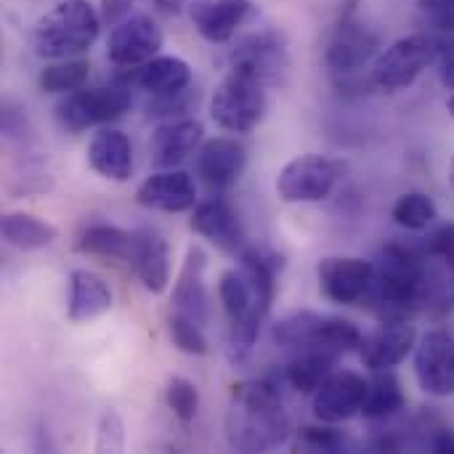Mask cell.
<instances>
[{
  "mask_svg": "<svg viewBox=\"0 0 454 454\" xmlns=\"http://www.w3.org/2000/svg\"><path fill=\"white\" fill-rule=\"evenodd\" d=\"M282 258L258 247L239 253V269L221 274L218 298L229 317V359L245 364L258 343L261 325L271 311L277 295V274Z\"/></svg>",
  "mask_w": 454,
  "mask_h": 454,
  "instance_id": "cell-1",
  "label": "cell"
},
{
  "mask_svg": "<svg viewBox=\"0 0 454 454\" xmlns=\"http://www.w3.org/2000/svg\"><path fill=\"white\" fill-rule=\"evenodd\" d=\"M290 415L274 386L245 380L231 386L226 410V442L237 452H274L290 442Z\"/></svg>",
  "mask_w": 454,
  "mask_h": 454,
  "instance_id": "cell-2",
  "label": "cell"
},
{
  "mask_svg": "<svg viewBox=\"0 0 454 454\" xmlns=\"http://www.w3.org/2000/svg\"><path fill=\"white\" fill-rule=\"evenodd\" d=\"M101 32V13L88 0H64L45 11L29 29V45L40 59H74Z\"/></svg>",
  "mask_w": 454,
  "mask_h": 454,
  "instance_id": "cell-3",
  "label": "cell"
},
{
  "mask_svg": "<svg viewBox=\"0 0 454 454\" xmlns=\"http://www.w3.org/2000/svg\"><path fill=\"white\" fill-rule=\"evenodd\" d=\"M271 338L282 348L293 351H325L333 356L359 351L364 335L351 319L322 317L314 311H295L279 319L271 330Z\"/></svg>",
  "mask_w": 454,
  "mask_h": 454,
  "instance_id": "cell-4",
  "label": "cell"
},
{
  "mask_svg": "<svg viewBox=\"0 0 454 454\" xmlns=\"http://www.w3.org/2000/svg\"><path fill=\"white\" fill-rule=\"evenodd\" d=\"M266 85L239 69H229L210 98V117L229 133H250L266 114Z\"/></svg>",
  "mask_w": 454,
  "mask_h": 454,
  "instance_id": "cell-5",
  "label": "cell"
},
{
  "mask_svg": "<svg viewBox=\"0 0 454 454\" xmlns=\"http://www.w3.org/2000/svg\"><path fill=\"white\" fill-rule=\"evenodd\" d=\"M133 104L130 98V82H112L98 88H80L72 93H64V98L56 104L59 122L72 130H88L93 125H104L109 120H117L122 112H128Z\"/></svg>",
  "mask_w": 454,
  "mask_h": 454,
  "instance_id": "cell-6",
  "label": "cell"
},
{
  "mask_svg": "<svg viewBox=\"0 0 454 454\" xmlns=\"http://www.w3.org/2000/svg\"><path fill=\"white\" fill-rule=\"evenodd\" d=\"M439 53V40L431 35H407L391 43L372 64V82L380 90L396 93L410 88Z\"/></svg>",
  "mask_w": 454,
  "mask_h": 454,
  "instance_id": "cell-7",
  "label": "cell"
},
{
  "mask_svg": "<svg viewBox=\"0 0 454 454\" xmlns=\"http://www.w3.org/2000/svg\"><path fill=\"white\" fill-rule=\"evenodd\" d=\"M338 184V165L319 154H301L290 160L279 178L277 194L295 205V202H322L333 194Z\"/></svg>",
  "mask_w": 454,
  "mask_h": 454,
  "instance_id": "cell-8",
  "label": "cell"
},
{
  "mask_svg": "<svg viewBox=\"0 0 454 454\" xmlns=\"http://www.w3.org/2000/svg\"><path fill=\"white\" fill-rule=\"evenodd\" d=\"M229 69H239L263 85H277L290 69V56L282 35L277 32H253L245 35L234 51H231V64Z\"/></svg>",
  "mask_w": 454,
  "mask_h": 454,
  "instance_id": "cell-9",
  "label": "cell"
},
{
  "mask_svg": "<svg viewBox=\"0 0 454 454\" xmlns=\"http://www.w3.org/2000/svg\"><path fill=\"white\" fill-rule=\"evenodd\" d=\"M415 378L428 396H454V338L447 330H428L418 340Z\"/></svg>",
  "mask_w": 454,
  "mask_h": 454,
  "instance_id": "cell-10",
  "label": "cell"
},
{
  "mask_svg": "<svg viewBox=\"0 0 454 454\" xmlns=\"http://www.w3.org/2000/svg\"><path fill=\"white\" fill-rule=\"evenodd\" d=\"M162 43L165 35L160 24L146 13H136L112 27L106 40V56L117 67H141L160 53Z\"/></svg>",
  "mask_w": 454,
  "mask_h": 454,
  "instance_id": "cell-11",
  "label": "cell"
},
{
  "mask_svg": "<svg viewBox=\"0 0 454 454\" xmlns=\"http://www.w3.org/2000/svg\"><path fill=\"white\" fill-rule=\"evenodd\" d=\"M367 386H370V380H364L359 372H351V370L333 372L314 394L317 420L338 426V423H346V420L362 415V407L367 399Z\"/></svg>",
  "mask_w": 454,
  "mask_h": 454,
  "instance_id": "cell-12",
  "label": "cell"
},
{
  "mask_svg": "<svg viewBox=\"0 0 454 454\" xmlns=\"http://www.w3.org/2000/svg\"><path fill=\"white\" fill-rule=\"evenodd\" d=\"M258 5L253 0H194L189 3V19L194 29L210 43H229L247 21H253Z\"/></svg>",
  "mask_w": 454,
  "mask_h": 454,
  "instance_id": "cell-13",
  "label": "cell"
},
{
  "mask_svg": "<svg viewBox=\"0 0 454 454\" xmlns=\"http://www.w3.org/2000/svg\"><path fill=\"white\" fill-rule=\"evenodd\" d=\"M322 293L340 306H354L367 298L375 269L362 258H325L317 269Z\"/></svg>",
  "mask_w": 454,
  "mask_h": 454,
  "instance_id": "cell-14",
  "label": "cell"
},
{
  "mask_svg": "<svg viewBox=\"0 0 454 454\" xmlns=\"http://www.w3.org/2000/svg\"><path fill=\"white\" fill-rule=\"evenodd\" d=\"M415 346H418L415 327L404 319H394V322L380 325L375 333L364 335L359 346V356L367 370L383 372V370L399 367L415 351Z\"/></svg>",
  "mask_w": 454,
  "mask_h": 454,
  "instance_id": "cell-15",
  "label": "cell"
},
{
  "mask_svg": "<svg viewBox=\"0 0 454 454\" xmlns=\"http://www.w3.org/2000/svg\"><path fill=\"white\" fill-rule=\"evenodd\" d=\"M378 51V37L370 32V27L359 24L351 16H343V21L335 27L330 43H327V67L338 74H348L362 69Z\"/></svg>",
  "mask_w": 454,
  "mask_h": 454,
  "instance_id": "cell-16",
  "label": "cell"
},
{
  "mask_svg": "<svg viewBox=\"0 0 454 454\" xmlns=\"http://www.w3.org/2000/svg\"><path fill=\"white\" fill-rule=\"evenodd\" d=\"M247 168V149L237 138L205 141L197 152V170L210 189H231Z\"/></svg>",
  "mask_w": 454,
  "mask_h": 454,
  "instance_id": "cell-17",
  "label": "cell"
},
{
  "mask_svg": "<svg viewBox=\"0 0 454 454\" xmlns=\"http://www.w3.org/2000/svg\"><path fill=\"white\" fill-rule=\"evenodd\" d=\"M138 205L162 210V213H184L197 205V186L194 178L186 170L170 168L149 176L138 192H136Z\"/></svg>",
  "mask_w": 454,
  "mask_h": 454,
  "instance_id": "cell-18",
  "label": "cell"
},
{
  "mask_svg": "<svg viewBox=\"0 0 454 454\" xmlns=\"http://www.w3.org/2000/svg\"><path fill=\"white\" fill-rule=\"evenodd\" d=\"M202 122L184 117V120H168L162 125H157V130L152 133L149 141V154L152 162L160 170H170L178 168L184 160H189L200 144H202Z\"/></svg>",
  "mask_w": 454,
  "mask_h": 454,
  "instance_id": "cell-19",
  "label": "cell"
},
{
  "mask_svg": "<svg viewBox=\"0 0 454 454\" xmlns=\"http://www.w3.org/2000/svg\"><path fill=\"white\" fill-rule=\"evenodd\" d=\"M189 226L200 237H205L215 247H221L223 253H242L245 250L242 247L245 245L242 221L226 200H207V202L194 205Z\"/></svg>",
  "mask_w": 454,
  "mask_h": 454,
  "instance_id": "cell-20",
  "label": "cell"
},
{
  "mask_svg": "<svg viewBox=\"0 0 454 454\" xmlns=\"http://www.w3.org/2000/svg\"><path fill=\"white\" fill-rule=\"evenodd\" d=\"M205 266H207V255L202 247L192 245L186 250V261L184 269L173 285V309L189 319H194L197 325L205 327L207 314H210V303H207V287H205Z\"/></svg>",
  "mask_w": 454,
  "mask_h": 454,
  "instance_id": "cell-21",
  "label": "cell"
},
{
  "mask_svg": "<svg viewBox=\"0 0 454 454\" xmlns=\"http://www.w3.org/2000/svg\"><path fill=\"white\" fill-rule=\"evenodd\" d=\"M90 168L109 181H128L133 176V144L122 130L104 128L88 144Z\"/></svg>",
  "mask_w": 454,
  "mask_h": 454,
  "instance_id": "cell-22",
  "label": "cell"
},
{
  "mask_svg": "<svg viewBox=\"0 0 454 454\" xmlns=\"http://www.w3.org/2000/svg\"><path fill=\"white\" fill-rule=\"evenodd\" d=\"M128 266H133V271L138 274V279L152 295H160L168 290L170 255H168V242L157 231H149V229L136 231V245H133V255Z\"/></svg>",
  "mask_w": 454,
  "mask_h": 454,
  "instance_id": "cell-23",
  "label": "cell"
},
{
  "mask_svg": "<svg viewBox=\"0 0 454 454\" xmlns=\"http://www.w3.org/2000/svg\"><path fill=\"white\" fill-rule=\"evenodd\" d=\"M112 306H114L112 290L98 274L85 271V269H77V271L69 274V306H67V314H69L72 322L96 319V317L112 311Z\"/></svg>",
  "mask_w": 454,
  "mask_h": 454,
  "instance_id": "cell-24",
  "label": "cell"
},
{
  "mask_svg": "<svg viewBox=\"0 0 454 454\" xmlns=\"http://www.w3.org/2000/svg\"><path fill=\"white\" fill-rule=\"evenodd\" d=\"M130 82H136L141 90H146L152 96L181 93L192 82V67L178 56H154L152 61L141 64L133 72Z\"/></svg>",
  "mask_w": 454,
  "mask_h": 454,
  "instance_id": "cell-25",
  "label": "cell"
},
{
  "mask_svg": "<svg viewBox=\"0 0 454 454\" xmlns=\"http://www.w3.org/2000/svg\"><path fill=\"white\" fill-rule=\"evenodd\" d=\"M0 231H3V239L16 247V250H24V253H32V250H43V247H51L59 237L56 226L32 215V213H5L3 215V223H0Z\"/></svg>",
  "mask_w": 454,
  "mask_h": 454,
  "instance_id": "cell-26",
  "label": "cell"
},
{
  "mask_svg": "<svg viewBox=\"0 0 454 454\" xmlns=\"http://www.w3.org/2000/svg\"><path fill=\"white\" fill-rule=\"evenodd\" d=\"M133 245H136V231H125L120 226H109V223H93L77 239L80 253L101 255V258H117L125 263L133 255Z\"/></svg>",
  "mask_w": 454,
  "mask_h": 454,
  "instance_id": "cell-27",
  "label": "cell"
},
{
  "mask_svg": "<svg viewBox=\"0 0 454 454\" xmlns=\"http://www.w3.org/2000/svg\"><path fill=\"white\" fill-rule=\"evenodd\" d=\"M404 407H407V399H404L399 378L391 375V370L375 372V378L367 386V399H364L362 415L367 420H391Z\"/></svg>",
  "mask_w": 454,
  "mask_h": 454,
  "instance_id": "cell-28",
  "label": "cell"
},
{
  "mask_svg": "<svg viewBox=\"0 0 454 454\" xmlns=\"http://www.w3.org/2000/svg\"><path fill=\"white\" fill-rule=\"evenodd\" d=\"M335 359L333 354H325V351H298V356L285 367V380L298 391V394H317V388L333 375V367H335Z\"/></svg>",
  "mask_w": 454,
  "mask_h": 454,
  "instance_id": "cell-29",
  "label": "cell"
},
{
  "mask_svg": "<svg viewBox=\"0 0 454 454\" xmlns=\"http://www.w3.org/2000/svg\"><path fill=\"white\" fill-rule=\"evenodd\" d=\"M90 77V64L85 59H59L56 64L45 67L37 77L45 93H72L85 88Z\"/></svg>",
  "mask_w": 454,
  "mask_h": 454,
  "instance_id": "cell-30",
  "label": "cell"
},
{
  "mask_svg": "<svg viewBox=\"0 0 454 454\" xmlns=\"http://www.w3.org/2000/svg\"><path fill=\"white\" fill-rule=\"evenodd\" d=\"M391 218L402 229H407V231H423V229H428L439 218V207H436V202L428 194H423V192H407V194H402L394 202Z\"/></svg>",
  "mask_w": 454,
  "mask_h": 454,
  "instance_id": "cell-31",
  "label": "cell"
},
{
  "mask_svg": "<svg viewBox=\"0 0 454 454\" xmlns=\"http://www.w3.org/2000/svg\"><path fill=\"white\" fill-rule=\"evenodd\" d=\"M165 402L181 423H192L200 410V391L186 378H170L165 388Z\"/></svg>",
  "mask_w": 454,
  "mask_h": 454,
  "instance_id": "cell-32",
  "label": "cell"
},
{
  "mask_svg": "<svg viewBox=\"0 0 454 454\" xmlns=\"http://www.w3.org/2000/svg\"><path fill=\"white\" fill-rule=\"evenodd\" d=\"M170 338H173L176 348L189 356L207 354V340L202 335V325H197L194 319H189L178 311H173V317H170Z\"/></svg>",
  "mask_w": 454,
  "mask_h": 454,
  "instance_id": "cell-33",
  "label": "cell"
},
{
  "mask_svg": "<svg viewBox=\"0 0 454 454\" xmlns=\"http://www.w3.org/2000/svg\"><path fill=\"white\" fill-rule=\"evenodd\" d=\"M348 447H351L348 436H346L343 431L330 428V423H325V428L306 426V428H301V434H298V450H303V452L335 454L348 450Z\"/></svg>",
  "mask_w": 454,
  "mask_h": 454,
  "instance_id": "cell-34",
  "label": "cell"
},
{
  "mask_svg": "<svg viewBox=\"0 0 454 454\" xmlns=\"http://www.w3.org/2000/svg\"><path fill=\"white\" fill-rule=\"evenodd\" d=\"M125 447V426L117 410H106L98 418L96 428V452H122Z\"/></svg>",
  "mask_w": 454,
  "mask_h": 454,
  "instance_id": "cell-35",
  "label": "cell"
},
{
  "mask_svg": "<svg viewBox=\"0 0 454 454\" xmlns=\"http://www.w3.org/2000/svg\"><path fill=\"white\" fill-rule=\"evenodd\" d=\"M189 106H192V101L186 98V90H181V93H170V96H152L146 112L152 117H168V120H173L176 114H186Z\"/></svg>",
  "mask_w": 454,
  "mask_h": 454,
  "instance_id": "cell-36",
  "label": "cell"
},
{
  "mask_svg": "<svg viewBox=\"0 0 454 454\" xmlns=\"http://www.w3.org/2000/svg\"><path fill=\"white\" fill-rule=\"evenodd\" d=\"M420 8L439 29L454 32V0H420Z\"/></svg>",
  "mask_w": 454,
  "mask_h": 454,
  "instance_id": "cell-37",
  "label": "cell"
},
{
  "mask_svg": "<svg viewBox=\"0 0 454 454\" xmlns=\"http://www.w3.org/2000/svg\"><path fill=\"white\" fill-rule=\"evenodd\" d=\"M428 255L442 258L454 271V223L439 229L431 239H428Z\"/></svg>",
  "mask_w": 454,
  "mask_h": 454,
  "instance_id": "cell-38",
  "label": "cell"
},
{
  "mask_svg": "<svg viewBox=\"0 0 454 454\" xmlns=\"http://www.w3.org/2000/svg\"><path fill=\"white\" fill-rule=\"evenodd\" d=\"M436 64H439V77L442 85L454 90V37H447L439 43V53H436Z\"/></svg>",
  "mask_w": 454,
  "mask_h": 454,
  "instance_id": "cell-39",
  "label": "cell"
},
{
  "mask_svg": "<svg viewBox=\"0 0 454 454\" xmlns=\"http://www.w3.org/2000/svg\"><path fill=\"white\" fill-rule=\"evenodd\" d=\"M130 8H133V0H101V21L117 27L120 21H125L130 16Z\"/></svg>",
  "mask_w": 454,
  "mask_h": 454,
  "instance_id": "cell-40",
  "label": "cell"
},
{
  "mask_svg": "<svg viewBox=\"0 0 454 454\" xmlns=\"http://www.w3.org/2000/svg\"><path fill=\"white\" fill-rule=\"evenodd\" d=\"M431 450L439 454H454V434L452 431H439L431 442Z\"/></svg>",
  "mask_w": 454,
  "mask_h": 454,
  "instance_id": "cell-41",
  "label": "cell"
},
{
  "mask_svg": "<svg viewBox=\"0 0 454 454\" xmlns=\"http://www.w3.org/2000/svg\"><path fill=\"white\" fill-rule=\"evenodd\" d=\"M154 5H157L162 13H168V16H176V13H181L184 0H154Z\"/></svg>",
  "mask_w": 454,
  "mask_h": 454,
  "instance_id": "cell-42",
  "label": "cell"
},
{
  "mask_svg": "<svg viewBox=\"0 0 454 454\" xmlns=\"http://www.w3.org/2000/svg\"><path fill=\"white\" fill-rule=\"evenodd\" d=\"M450 186H452V194H454V160H452V165H450Z\"/></svg>",
  "mask_w": 454,
  "mask_h": 454,
  "instance_id": "cell-43",
  "label": "cell"
},
{
  "mask_svg": "<svg viewBox=\"0 0 454 454\" xmlns=\"http://www.w3.org/2000/svg\"><path fill=\"white\" fill-rule=\"evenodd\" d=\"M447 109H450V114H452V117H454V96H452V98H450V101H447Z\"/></svg>",
  "mask_w": 454,
  "mask_h": 454,
  "instance_id": "cell-44",
  "label": "cell"
}]
</instances>
